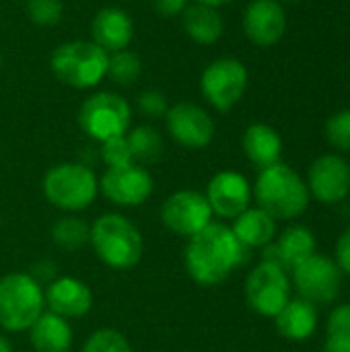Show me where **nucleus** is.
I'll return each instance as SVG.
<instances>
[{
  "label": "nucleus",
  "mask_w": 350,
  "mask_h": 352,
  "mask_svg": "<svg viewBox=\"0 0 350 352\" xmlns=\"http://www.w3.org/2000/svg\"><path fill=\"white\" fill-rule=\"evenodd\" d=\"M252 250L241 245L225 223H210L188 239L184 266L190 278L200 287H217L225 283L235 268L243 266Z\"/></svg>",
  "instance_id": "obj_1"
},
{
  "label": "nucleus",
  "mask_w": 350,
  "mask_h": 352,
  "mask_svg": "<svg viewBox=\"0 0 350 352\" xmlns=\"http://www.w3.org/2000/svg\"><path fill=\"white\" fill-rule=\"evenodd\" d=\"M252 196L258 208L268 212L274 221L299 219L311 200L305 179L285 163L260 169Z\"/></svg>",
  "instance_id": "obj_2"
},
{
  "label": "nucleus",
  "mask_w": 350,
  "mask_h": 352,
  "mask_svg": "<svg viewBox=\"0 0 350 352\" xmlns=\"http://www.w3.org/2000/svg\"><path fill=\"white\" fill-rule=\"evenodd\" d=\"M89 243L97 258L113 270H130L142 258V235L138 227L124 214L105 212L91 225Z\"/></svg>",
  "instance_id": "obj_3"
},
{
  "label": "nucleus",
  "mask_w": 350,
  "mask_h": 352,
  "mask_svg": "<svg viewBox=\"0 0 350 352\" xmlns=\"http://www.w3.org/2000/svg\"><path fill=\"white\" fill-rule=\"evenodd\" d=\"M109 54L93 39H72L60 43L50 56L54 76L72 89H93L107 74Z\"/></svg>",
  "instance_id": "obj_4"
},
{
  "label": "nucleus",
  "mask_w": 350,
  "mask_h": 352,
  "mask_svg": "<svg viewBox=\"0 0 350 352\" xmlns=\"http://www.w3.org/2000/svg\"><path fill=\"white\" fill-rule=\"evenodd\" d=\"M41 190L52 206L74 214L95 202L99 194V177L83 163H60L45 171Z\"/></svg>",
  "instance_id": "obj_5"
},
{
  "label": "nucleus",
  "mask_w": 350,
  "mask_h": 352,
  "mask_svg": "<svg viewBox=\"0 0 350 352\" xmlns=\"http://www.w3.org/2000/svg\"><path fill=\"white\" fill-rule=\"evenodd\" d=\"M45 311L43 287L29 272H10L0 278V328L27 332Z\"/></svg>",
  "instance_id": "obj_6"
},
{
  "label": "nucleus",
  "mask_w": 350,
  "mask_h": 352,
  "mask_svg": "<svg viewBox=\"0 0 350 352\" xmlns=\"http://www.w3.org/2000/svg\"><path fill=\"white\" fill-rule=\"evenodd\" d=\"M78 126L97 142L126 136L132 128V107L118 93L97 91L83 101L78 109Z\"/></svg>",
  "instance_id": "obj_7"
},
{
  "label": "nucleus",
  "mask_w": 350,
  "mask_h": 352,
  "mask_svg": "<svg viewBox=\"0 0 350 352\" xmlns=\"http://www.w3.org/2000/svg\"><path fill=\"white\" fill-rule=\"evenodd\" d=\"M250 82L248 68L241 60L225 56L212 60L200 76V91L212 109L225 113L233 109L245 95Z\"/></svg>",
  "instance_id": "obj_8"
},
{
  "label": "nucleus",
  "mask_w": 350,
  "mask_h": 352,
  "mask_svg": "<svg viewBox=\"0 0 350 352\" xmlns=\"http://www.w3.org/2000/svg\"><path fill=\"white\" fill-rule=\"evenodd\" d=\"M291 299L289 272L276 264L260 262L245 278V301L264 318H274Z\"/></svg>",
  "instance_id": "obj_9"
},
{
  "label": "nucleus",
  "mask_w": 350,
  "mask_h": 352,
  "mask_svg": "<svg viewBox=\"0 0 350 352\" xmlns=\"http://www.w3.org/2000/svg\"><path fill=\"white\" fill-rule=\"evenodd\" d=\"M293 285L301 299L311 305H330L338 299L342 287V272L334 260L314 254L291 270Z\"/></svg>",
  "instance_id": "obj_10"
},
{
  "label": "nucleus",
  "mask_w": 350,
  "mask_h": 352,
  "mask_svg": "<svg viewBox=\"0 0 350 352\" xmlns=\"http://www.w3.org/2000/svg\"><path fill=\"white\" fill-rule=\"evenodd\" d=\"M212 217L215 214L206 196L196 190H179L171 194L161 206L163 225L171 233L188 239L208 227L212 223Z\"/></svg>",
  "instance_id": "obj_11"
},
{
  "label": "nucleus",
  "mask_w": 350,
  "mask_h": 352,
  "mask_svg": "<svg viewBox=\"0 0 350 352\" xmlns=\"http://www.w3.org/2000/svg\"><path fill=\"white\" fill-rule=\"evenodd\" d=\"M165 126L173 142L192 151L206 148L217 132L212 116L204 107L192 101L169 105L165 113Z\"/></svg>",
  "instance_id": "obj_12"
},
{
  "label": "nucleus",
  "mask_w": 350,
  "mask_h": 352,
  "mask_svg": "<svg viewBox=\"0 0 350 352\" xmlns=\"http://www.w3.org/2000/svg\"><path fill=\"white\" fill-rule=\"evenodd\" d=\"M155 182L151 171L142 165H126L116 169H105L99 179V192L116 206L132 208L144 204L153 194Z\"/></svg>",
  "instance_id": "obj_13"
},
{
  "label": "nucleus",
  "mask_w": 350,
  "mask_h": 352,
  "mask_svg": "<svg viewBox=\"0 0 350 352\" xmlns=\"http://www.w3.org/2000/svg\"><path fill=\"white\" fill-rule=\"evenodd\" d=\"M307 190L322 204H340L350 194V165L340 155L318 157L307 171Z\"/></svg>",
  "instance_id": "obj_14"
},
{
  "label": "nucleus",
  "mask_w": 350,
  "mask_h": 352,
  "mask_svg": "<svg viewBox=\"0 0 350 352\" xmlns=\"http://www.w3.org/2000/svg\"><path fill=\"white\" fill-rule=\"evenodd\" d=\"M204 196L212 208V214H217L219 219H229V221H233L243 210H248L254 200L248 177L231 169H225L212 175Z\"/></svg>",
  "instance_id": "obj_15"
},
{
  "label": "nucleus",
  "mask_w": 350,
  "mask_h": 352,
  "mask_svg": "<svg viewBox=\"0 0 350 352\" xmlns=\"http://www.w3.org/2000/svg\"><path fill=\"white\" fill-rule=\"evenodd\" d=\"M243 33L258 47L278 43L287 31L285 6L276 0H252L243 10Z\"/></svg>",
  "instance_id": "obj_16"
},
{
  "label": "nucleus",
  "mask_w": 350,
  "mask_h": 352,
  "mask_svg": "<svg viewBox=\"0 0 350 352\" xmlns=\"http://www.w3.org/2000/svg\"><path fill=\"white\" fill-rule=\"evenodd\" d=\"M262 250V262L276 264L291 272L295 266L316 254V235L303 225H291L281 233L278 239L264 245Z\"/></svg>",
  "instance_id": "obj_17"
},
{
  "label": "nucleus",
  "mask_w": 350,
  "mask_h": 352,
  "mask_svg": "<svg viewBox=\"0 0 350 352\" xmlns=\"http://www.w3.org/2000/svg\"><path fill=\"white\" fill-rule=\"evenodd\" d=\"M45 309L64 318V320H76L91 311L93 307V293L91 289L72 276H62L52 280L43 291Z\"/></svg>",
  "instance_id": "obj_18"
},
{
  "label": "nucleus",
  "mask_w": 350,
  "mask_h": 352,
  "mask_svg": "<svg viewBox=\"0 0 350 352\" xmlns=\"http://www.w3.org/2000/svg\"><path fill=\"white\" fill-rule=\"evenodd\" d=\"M93 41L107 54L126 50L134 39V21L120 6H105L95 12L91 23Z\"/></svg>",
  "instance_id": "obj_19"
},
{
  "label": "nucleus",
  "mask_w": 350,
  "mask_h": 352,
  "mask_svg": "<svg viewBox=\"0 0 350 352\" xmlns=\"http://www.w3.org/2000/svg\"><path fill=\"white\" fill-rule=\"evenodd\" d=\"M241 146H243V153L250 159V163H254L258 169H266L270 165L281 163L283 138L272 126H268L264 122H256L245 128Z\"/></svg>",
  "instance_id": "obj_20"
},
{
  "label": "nucleus",
  "mask_w": 350,
  "mask_h": 352,
  "mask_svg": "<svg viewBox=\"0 0 350 352\" xmlns=\"http://www.w3.org/2000/svg\"><path fill=\"white\" fill-rule=\"evenodd\" d=\"M274 324L283 338L291 342H303L318 330V309L301 297L289 299V303L274 316Z\"/></svg>",
  "instance_id": "obj_21"
},
{
  "label": "nucleus",
  "mask_w": 350,
  "mask_h": 352,
  "mask_svg": "<svg viewBox=\"0 0 350 352\" xmlns=\"http://www.w3.org/2000/svg\"><path fill=\"white\" fill-rule=\"evenodd\" d=\"M27 332L35 352H68L72 349V328L68 320L47 309L35 320V324Z\"/></svg>",
  "instance_id": "obj_22"
},
{
  "label": "nucleus",
  "mask_w": 350,
  "mask_h": 352,
  "mask_svg": "<svg viewBox=\"0 0 350 352\" xmlns=\"http://www.w3.org/2000/svg\"><path fill=\"white\" fill-rule=\"evenodd\" d=\"M182 25L186 35L198 45H212L225 33V21L219 8L190 2V6L182 14Z\"/></svg>",
  "instance_id": "obj_23"
},
{
  "label": "nucleus",
  "mask_w": 350,
  "mask_h": 352,
  "mask_svg": "<svg viewBox=\"0 0 350 352\" xmlns=\"http://www.w3.org/2000/svg\"><path fill=\"white\" fill-rule=\"evenodd\" d=\"M233 235L248 250L264 248L276 237V221L258 206H250L239 217L233 219Z\"/></svg>",
  "instance_id": "obj_24"
},
{
  "label": "nucleus",
  "mask_w": 350,
  "mask_h": 352,
  "mask_svg": "<svg viewBox=\"0 0 350 352\" xmlns=\"http://www.w3.org/2000/svg\"><path fill=\"white\" fill-rule=\"evenodd\" d=\"M130 151H132V159L136 165H155L161 161L163 153H165V142L163 136L157 128L142 124V126H134L128 130L126 134Z\"/></svg>",
  "instance_id": "obj_25"
},
{
  "label": "nucleus",
  "mask_w": 350,
  "mask_h": 352,
  "mask_svg": "<svg viewBox=\"0 0 350 352\" xmlns=\"http://www.w3.org/2000/svg\"><path fill=\"white\" fill-rule=\"evenodd\" d=\"M91 225H87L76 214H66L58 219L52 227V241L66 252H78L89 243Z\"/></svg>",
  "instance_id": "obj_26"
},
{
  "label": "nucleus",
  "mask_w": 350,
  "mask_h": 352,
  "mask_svg": "<svg viewBox=\"0 0 350 352\" xmlns=\"http://www.w3.org/2000/svg\"><path fill=\"white\" fill-rule=\"evenodd\" d=\"M142 74V60L136 52L132 50H120L109 54L107 60V78L120 87H128L134 85Z\"/></svg>",
  "instance_id": "obj_27"
},
{
  "label": "nucleus",
  "mask_w": 350,
  "mask_h": 352,
  "mask_svg": "<svg viewBox=\"0 0 350 352\" xmlns=\"http://www.w3.org/2000/svg\"><path fill=\"white\" fill-rule=\"evenodd\" d=\"M80 352H134L128 338L113 330V328H101L97 332H93L87 342L83 344Z\"/></svg>",
  "instance_id": "obj_28"
},
{
  "label": "nucleus",
  "mask_w": 350,
  "mask_h": 352,
  "mask_svg": "<svg viewBox=\"0 0 350 352\" xmlns=\"http://www.w3.org/2000/svg\"><path fill=\"white\" fill-rule=\"evenodd\" d=\"M25 10L31 23L39 27H54L62 21L64 2L62 0H25Z\"/></svg>",
  "instance_id": "obj_29"
},
{
  "label": "nucleus",
  "mask_w": 350,
  "mask_h": 352,
  "mask_svg": "<svg viewBox=\"0 0 350 352\" xmlns=\"http://www.w3.org/2000/svg\"><path fill=\"white\" fill-rule=\"evenodd\" d=\"M326 138L328 142L340 151V153H349L350 151V109H340L336 113H332L326 122Z\"/></svg>",
  "instance_id": "obj_30"
},
{
  "label": "nucleus",
  "mask_w": 350,
  "mask_h": 352,
  "mask_svg": "<svg viewBox=\"0 0 350 352\" xmlns=\"http://www.w3.org/2000/svg\"><path fill=\"white\" fill-rule=\"evenodd\" d=\"M101 159L107 165V169L132 165L134 159H132L128 138L126 136H116V138H109V140L101 142Z\"/></svg>",
  "instance_id": "obj_31"
},
{
  "label": "nucleus",
  "mask_w": 350,
  "mask_h": 352,
  "mask_svg": "<svg viewBox=\"0 0 350 352\" xmlns=\"http://www.w3.org/2000/svg\"><path fill=\"white\" fill-rule=\"evenodd\" d=\"M138 109L142 111V116L146 118H165L167 109H169V101L167 95L159 89H146L138 95Z\"/></svg>",
  "instance_id": "obj_32"
},
{
  "label": "nucleus",
  "mask_w": 350,
  "mask_h": 352,
  "mask_svg": "<svg viewBox=\"0 0 350 352\" xmlns=\"http://www.w3.org/2000/svg\"><path fill=\"white\" fill-rule=\"evenodd\" d=\"M326 332L328 336L350 334V303H340L332 309V314L328 316Z\"/></svg>",
  "instance_id": "obj_33"
},
{
  "label": "nucleus",
  "mask_w": 350,
  "mask_h": 352,
  "mask_svg": "<svg viewBox=\"0 0 350 352\" xmlns=\"http://www.w3.org/2000/svg\"><path fill=\"white\" fill-rule=\"evenodd\" d=\"M334 262L342 274H350V227L338 237L334 245Z\"/></svg>",
  "instance_id": "obj_34"
},
{
  "label": "nucleus",
  "mask_w": 350,
  "mask_h": 352,
  "mask_svg": "<svg viewBox=\"0 0 350 352\" xmlns=\"http://www.w3.org/2000/svg\"><path fill=\"white\" fill-rule=\"evenodd\" d=\"M192 0H155V10L163 19H175L182 16L184 10L190 6Z\"/></svg>",
  "instance_id": "obj_35"
},
{
  "label": "nucleus",
  "mask_w": 350,
  "mask_h": 352,
  "mask_svg": "<svg viewBox=\"0 0 350 352\" xmlns=\"http://www.w3.org/2000/svg\"><path fill=\"white\" fill-rule=\"evenodd\" d=\"M41 287L45 285H50L52 280H56V264L54 262H50V260H41V262H37L33 268H31V272H29Z\"/></svg>",
  "instance_id": "obj_36"
},
{
  "label": "nucleus",
  "mask_w": 350,
  "mask_h": 352,
  "mask_svg": "<svg viewBox=\"0 0 350 352\" xmlns=\"http://www.w3.org/2000/svg\"><path fill=\"white\" fill-rule=\"evenodd\" d=\"M324 352H350V334L342 336H328Z\"/></svg>",
  "instance_id": "obj_37"
},
{
  "label": "nucleus",
  "mask_w": 350,
  "mask_h": 352,
  "mask_svg": "<svg viewBox=\"0 0 350 352\" xmlns=\"http://www.w3.org/2000/svg\"><path fill=\"white\" fill-rule=\"evenodd\" d=\"M192 2H198V4H206V6H212V8H221L233 0H192Z\"/></svg>",
  "instance_id": "obj_38"
},
{
  "label": "nucleus",
  "mask_w": 350,
  "mask_h": 352,
  "mask_svg": "<svg viewBox=\"0 0 350 352\" xmlns=\"http://www.w3.org/2000/svg\"><path fill=\"white\" fill-rule=\"evenodd\" d=\"M0 352H12V344L6 336L0 334Z\"/></svg>",
  "instance_id": "obj_39"
},
{
  "label": "nucleus",
  "mask_w": 350,
  "mask_h": 352,
  "mask_svg": "<svg viewBox=\"0 0 350 352\" xmlns=\"http://www.w3.org/2000/svg\"><path fill=\"white\" fill-rule=\"evenodd\" d=\"M276 2H281V4H283V6H285V4H289V2H291V4H293V2H297V0H276Z\"/></svg>",
  "instance_id": "obj_40"
},
{
  "label": "nucleus",
  "mask_w": 350,
  "mask_h": 352,
  "mask_svg": "<svg viewBox=\"0 0 350 352\" xmlns=\"http://www.w3.org/2000/svg\"><path fill=\"white\" fill-rule=\"evenodd\" d=\"M0 72H2V54H0Z\"/></svg>",
  "instance_id": "obj_41"
},
{
  "label": "nucleus",
  "mask_w": 350,
  "mask_h": 352,
  "mask_svg": "<svg viewBox=\"0 0 350 352\" xmlns=\"http://www.w3.org/2000/svg\"><path fill=\"white\" fill-rule=\"evenodd\" d=\"M0 19H2V12H0Z\"/></svg>",
  "instance_id": "obj_42"
}]
</instances>
